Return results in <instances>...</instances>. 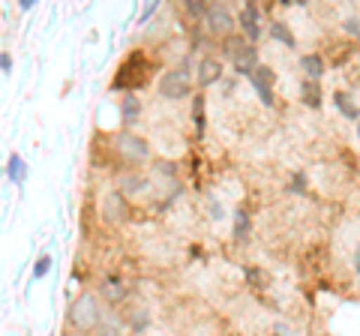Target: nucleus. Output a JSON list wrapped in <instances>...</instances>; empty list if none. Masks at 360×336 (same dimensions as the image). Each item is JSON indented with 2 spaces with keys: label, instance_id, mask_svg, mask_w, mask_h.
I'll use <instances>...</instances> for the list:
<instances>
[{
  "label": "nucleus",
  "instance_id": "1",
  "mask_svg": "<svg viewBox=\"0 0 360 336\" xmlns=\"http://www.w3.org/2000/svg\"><path fill=\"white\" fill-rule=\"evenodd\" d=\"M99 318H103V309H99V300L96 295H78L70 306V324L78 330V333H94L99 328Z\"/></svg>",
  "mask_w": 360,
  "mask_h": 336
},
{
  "label": "nucleus",
  "instance_id": "2",
  "mask_svg": "<svg viewBox=\"0 0 360 336\" xmlns=\"http://www.w3.org/2000/svg\"><path fill=\"white\" fill-rule=\"evenodd\" d=\"M160 96L168 99V103H180V99L193 96V82H189V72L186 70L165 72L160 78Z\"/></svg>",
  "mask_w": 360,
  "mask_h": 336
},
{
  "label": "nucleus",
  "instance_id": "3",
  "mask_svg": "<svg viewBox=\"0 0 360 336\" xmlns=\"http://www.w3.org/2000/svg\"><path fill=\"white\" fill-rule=\"evenodd\" d=\"M258 18H262V9H258L252 0H246L243 9L234 15V21H238V27H240V37L246 42H252V46L262 39V21H258Z\"/></svg>",
  "mask_w": 360,
  "mask_h": 336
},
{
  "label": "nucleus",
  "instance_id": "4",
  "mask_svg": "<svg viewBox=\"0 0 360 336\" xmlns=\"http://www.w3.org/2000/svg\"><path fill=\"white\" fill-rule=\"evenodd\" d=\"M117 150H120V156H127L129 162H148L150 160V144H148V138H141V136H135V132H120L117 136Z\"/></svg>",
  "mask_w": 360,
  "mask_h": 336
},
{
  "label": "nucleus",
  "instance_id": "5",
  "mask_svg": "<svg viewBox=\"0 0 360 336\" xmlns=\"http://www.w3.org/2000/svg\"><path fill=\"white\" fill-rule=\"evenodd\" d=\"M250 78V84H252V91L258 93V99H262V105H267V108H274V70H270V66H264V63H258L255 70L246 75Z\"/></svg>",
  "mask_w": 360,
  "mask_h": 336
},
{
  "label": "nucleus",
  "instance_id": "6",
  "mask_svg": "<svg viewBox=\"0 0 360 336\" xmlns=\"http://www.w3.org/2000/svg\"><path fill=\"white\" fill-rule=\"evenodd\" d=\"M207 30L217 33V37H229V33H234V27H238V21H234V13L225 4H210L207 6Z\"/></svg>",
  "mask_w": 360,
  "mask_h": 336
},
{
  "label": "nucleus",
  "instance_id": "7",
  "mask_svg": "<svg viewBox=\"0 0 360 336\" xmlns=\"http://www.w3.org/2000/svg\"><path fill=\"white\" fill-rule=\"evenodd\" d=\"M195 75H198V84L201 87H213L222 82V63L217 58H201L195 66Z\"/></svg>",
  "mask_w": 360,
  "mask_h": 336
},
{
  "label": "nucleus",
  "instance_id": "8",
  "mask_svg": "<svg viewBox=\"0 0 360 336\" xmlns=\"http://www.w3.org/2000/svg\"><path fill=\"white\" fill-rule=\"evenodd\" d=\"M103 217L108 222H123L127 219V198H123L120 193H108L103 198Z\"/></svg>",
  "mask_w": 360,
  "mask_h": 336
},
{
  "label": "nucleus",
  "instance_id": "9",
  "mask_svg": "<svg viewBox=\"0 0 360 336\" xmlns=\"http://www.w3.org/2000/svg\"><path fill=\"white\" fill-rule=\"evenodd\" d=\"M99 291H103V297L108 300V304H123V300H127V295H129V288L123 285L117 276H105L103 285H99Z\"/></svg>",
  "mask_w": 360,
  "mask_h": 336
},
{
  "label": "nucleus",
  "instance_id": "10",
  "mask_svg": "<svg viewBox=\"0 0 360 336\" xmlns=\"http://www.w3.org/2000/svg\"><path fill=\"white\" fill-rule=\"evenodd\" d=\"M150 186V181L144 177L141 172H132V174H123L120 177V195L127 198V195H139V193H144V189Z\"/></svg>",
  "mask_w": 360,
  "mask_h": 336
},
{
  "label": "nucleus",
  "instance_id": "11",
  "mask_svg": "<svg viewBox=\"0 0 360 336\" xmlns=\"http://www.w3.org/2000/svg\"><path fill=\"white\" fill-rule=\"evenodd\" d=\"M300 70H303V75H307V82H321L324 78V58L321 54H303Z\"/></svg>",
  "mask_w": 360,
  "mask_h": 336
},
{
  "label": "nucleus",
  "instance_id": "12",
  "mask_svg": "<svg viewBox=\"0 0 360 336\" xmlns=\"http://www.w3.org/2000/svg\"><path fill=\"white\" fill-rule=\"evenodd\" d=\"M250 231H252V219H250V214H246L243 207H238V210H234V226H231L234 240H238L240 246L250 243Z\"/></svg>",
  "mask_w": 360,
  "mask_h": 336
},
{
  "label": "nucleus",
  "instance_id": "13",
  "mask_svg": "<svg viewBox=\"0 0 360 336\" xmlns=\"http://www.w3.org/2000/svg\"><path fill=\"white\" fill-rule=\"evenodd\" d=\"M139 115H141V99L132 96V93H127V96H123V103H120V117H123V123H127V127H132V123L139 120Z\"/></svg>",
  "mask_w": 360,
  "mask_h": 336
},
{
  "label": "nucleus",
  "instance_id": "14",
  "mask_svg": "<svg viewBox=\"0 0 360 336\" xmlns=\"http://www.w3.org/2000/svg\"><path fill=\"white\" fill-rule=\"evenodd\" d=\"M300 99H303V105H309V108H321V87H319V82H307V78H303L300 82Z\"/></svg>",
  "mask_w": 360,
  "mask_h": 336
},
{
  "label": "nucleus",
  "instance_id": "15",
  "mask_svg": "<svg viewBox=\"0 0 360 336\" xmlns=\"http://www.w3.org/2000/svg\"><path fill=\"white\" fill-rule=\"evenodd\" d=\"M255 66H258V49L255 46H246V51L240 54L238 60H234V72H238V75H250Z\"/></svg>",
  "mask_w": 360,
  "mask_h": 336
},
{
  "label": "nucleus",
  "instance_id": "16",
  "mask_svg": "<svg viewBox=\"0 0 360 336\" xmlns=\"http://www.w3.org/2000/svg\"><path fill=\"white\" fill-rule=\"evenodd\" d=\"M246 46H250V42H246L240 33H229V37L222 39V49H225V54H229V60H231V63L246 51Z\"/></svg>",
  "mask_w": 360,
  "mask_h": 336
},
{
  "label": "nucleus",
  "instance_id": "17",
  "mask_svg": "<svg viewBox=\"0 0 360 336\" xmlns=\"http://www.w3.org/2000/svg\"><path fill=\"white\" fill-rule=\"evenodd\" d=\"M333 105H336V111H340V115L342 117H348V120H360V108L354 105V99L352 96H348V93H336L333 96Z\"/></svg>",
  "mask_w": 360,
  "mask_h": 336
},
{
  "label": "nucleus",
  "instance_id": "18",
  "mask_svg": "<svg viewBox=\"0 0 360 336\" xmlns=\"http://www.w3.org/2000/svg\"><path fill=\"white\" fill-rule=\"evenodd\" d=\"M270 37H274V42H279V46H285V49H295V42H297L285 21H274V25H270Z\"/></svg>",
  "mask_w": 360,
  "mask_h": 336
},
{
  "label": "nucleus",
  "instance_id": "19",
  "mask_svg": "<svg viewBox=\"0 0 360 336\" xmlns=\"http://www.w3.org/2000/svg\"><path fill=\"white\" fill-rule=\"evenodd\" d=\"M9 181H13L15 186H25V181H27V165L18 153L9 156Z\"/></svg>",
  "mask_w": 360,
  "mask_h": 336
},
{
  "label": "nucleus",
  "instance_id": "20",
  "mask_svg": "<svg viewBox=\"0 0 360 336\" xmlns=\"http://www.w3.org/2000/svg\"><path fill=\"white\" fill-rule=\"evenodd\" d=\"M99 336H117L120 333V318L115 312H103V318H99Z\"/></svg>",
  "mask_w": 360,
  "mask_h": 336
},
{
  "label": "nucleus",
  "instance_id": "21",
  "mask_svg": "<svg viewBox=\"0 0 360 336\" xmlns=\"http://www.w3.org/2000/svg\"><path fill=\"white\" fill-rule=\"evenodd\" d=\"M193 117H195V132H198V138H201V136H205V96H195Z\"/></svg>",
  "mask_w": 360,
  "mask_h": 336
},
{
  "label": "nucleus",
  "instance_id": "22",
  "mask_svg": "<svg viewBox=\"0 0 360 336\" xmlns=\"http://www.w3.org/2000/svg\"><path fill=\"white\" fill-rule=\"evenodd\" d=\"M303 193H307V174L295 172L291 174V183H288V195H303Z\"/></svg>",
  "mask_w": 360,
  "mask_h": 336
},
{
  "label": "nucleus",
  "instance_id": "23",
  "mask_svg": "<svg viewBox=\"0 0 360 336\" xmlns=\"http://www.w3.org/2000/svg\"><path fill=\"white\" fill-rule=\"evenodd\" d=\"M184 9H186V13L193 15V18H205V15H207V4H201V0H186Z\"/></svg>",
  "mask_w": 360,
  "mask_h": 336
},
{
  "label": "nucleus",
  "instance_id": "24",
  "mask_svg": "<svg viewBox=\"0 0 360 336\" xmlns=\"http://www.w3.org/2000/svg\"><path fill=\"white\" fill-rule=\"evenodd\" d=\"M148 324H150V316H148L144 309H139V312H135V316L129 318V328H132V330H144Z\"/></svg>",
  "mask_w": 360,
  "mask_h": 336
},
{
  "label": "nucleus",
  "instance_id": "25",
  "mask_svg": "<svg viewBox=\"0 0 360 336\" xmlns=\"http://www.w3.org/2000/svg\"><path fill=\"white\" fill-rule=\"evenodd\" d=\"M342 30L348 33V37H354V39H360V18H357V15H352V18H345V21H342Z\"/></svg>",
  "mask_w": 360,
  "mask_h": 336
},
{
  "label": "nucleus",
  "instance_id": "26",
  "mask_svg": "<svg viewBox=\"0 0 360 336\" xmlns=\"http://www.w3.org/2000/svg\"><path fill=\"white\" fill-rule=\"evenodd\" d=\"M49 271H51V255H42V259L37 261V267H33V279H42Z\"/></svg>",
  "mask_w": 360,
  "mask_h": 336
},
{
  "label": "nucleus",
  "instance_id": "27",
  "mask_svg": "<svg viewBox=\"0 0 360 336\" xmlns=\"http://www.w3.org/2000/svg\"><path fill=\"white\" fill-rule=\"evenodd\" d=\"M207 210H210L213 219H225V210H222V205H219L217 195H207Z\"/></svg>",
  "mask_w": 360,
  "mask_h": 336
},
{
  "label": "nucleus",
  "instance_id": "28",
  "mask_svg": "<svg viewBox=\"0 0 360 336\" xmlns=\"http://www.w3.org/2000/svg\"><path fill=\"white\" fill-rule=\"evenodd\" d=\"M243 273H246V279H250V283H255V285H264V273L258 271V267L246 264V267H243Z\"/></svg>",
  "mask_w": 360,
  "mask_h": 336
},
{
  "label": "nucleus",
  "instance_id": "29",
  "mask_svg": "<svg viewBox=\"0 0 360 336\" xmlns=\"http://www.w3.org/2000/svg\"><path fill=\"white\" fill-rule=\"evenodd\" d=\"M156 9H160V4H150V6H148V9H144V13H141V21H148V18L156 13Z\"/></svg>",
  "mask_w": 360,
  "mask_h": 336
},
{
  "label": "nucleus",
  "instance_id": "30",
  "mask_svg": "<svg viewBox=\"0 0 360 336\" xmlns=\"http://www.w3.org/2000/svg\"><path fill=\"white\" fill-rule=\"evenodd\" d=\"M9 66H13V60H9V58H6V54H0V70H4V72H6V70H9Z\"/></svg>",
  "mask_w": 360,
  "mask_h": 336
},
{
  "label": "nucleus",
  "instance_id": "31",
  "mask_svg": "<svg viewBox=\"0 0 360 336\" xmlns=\"http://www.w3.org/2000/svg\"><path fill=\"white\" fill-rule=\"evenodd\" d=\"M354 271H357V276H360V246L354 250Z\"/></svg>",
  "mask_w": 360,
  "mask_h": 336
},
{
  "label": "nucleus",
  "instance_id": "32",
  "mask_svg": "<svg viewBox=\"0 0 360 336\" xmlns=\"http://www.w3.org/2000/svg\"><path fill=\"white\" fill-rule=\"evenodd\" d=\"M276 336H291V333L283 328V324H276Z\"/></svg>",
  "mask_w": 360,
  "mask_h": 336
},
{
  "label": "nucleus",
  "instance_id": "33",
  "mask_svg": "<svg viewBox=\"0 0 360 336\" xmlns=\"http://www.w3.org/2000/svg\"><path fill=\"white\" fill-rule=\"evenodd\" d=\"M357 138H360V120H357Z\"/></svg>",
  "mask_w": 360,
  "mask_h": 336
}]
</instances>
